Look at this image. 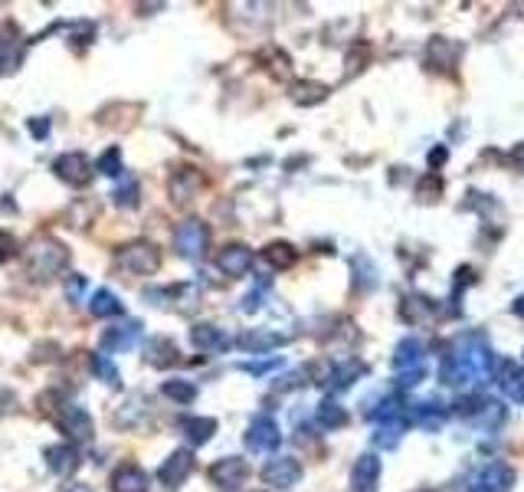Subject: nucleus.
<instances>
[{"instance_id": "obj_1", "label": "nucleus", "mask_w": 524, "mask_h": 492, "mask_svg": "<svg viewBox=\"0 0 524 492\" xmlns=\"http://www.w3.org/2000/svg\"><path fill=\"white\" fill-rule=\"evenodd\" d=\"M69 266V250L66 243H59L56 237H33L26 243V272H30L36 282H49L53 276L66 272Z\"/></svg>"}, {"instance_id": "obj_2", "label": "nucleus", "mask_w": 524, "mask_h": 492, "mask_svg": "<svg viewBox=\"0 0 524 492\" xmlns=\"http://www.w3.org/2000/svg\"><path fill=\"white\" fill-rule=\"evenodd\" d=\"M452 354L458 358L469 381H485V377L495 374V354H491L485 335H462L452 348Z\"/></svg>"}, {"instance_id": "obj_3", "label": "nucleus", "mask_w": 524, "mask_h": 492, "mask_svg": "<svg viewBox=\"0 0 524 492\" xmlns=\"http://www.w3.org/2000/svg\"><path fill=\"white\" fill-rule=\"evenodd\" d=\"M115 266L128 276H155L161 270V250L151 240H131L115 253Z\"/></svg>"}, {"instance_id": "obj_4", "label": "nucleus", "mask_w": 524, "mask_h": 492, "mask_svg": "<svg viewBox=\"0 0 524 492\" xmlns=\"http://www.w3.org/2000/svg\"><path fill=\"white\" fill-rule=\"evenodd\" d=\"M207 246H210V230H207L204 220H180L177 230H174V250H177L184 260H204L207 256Z\"/></svg>"}, {"instance_id": "obj_5", "label": "nucleus", "mask_w": 524, "mask_h": 492, "mask_svg": "<svg viewBox=\"0 0 524 492\" xmlns=\"http://www.w3.org/2000/svg\"><path fill=\"white\" fill-rule=\"evenodd\" d=\"M246 446L249 453H259V456H269L282 446V434H278V424L269 414H259V417L249 420V430H246Z\"/></svg>"}, {"instance_id": "obj_6", "label": "nucleus", "mask_w": 524, "mask_h": 492, "mask_svg": "<svg viewBox=\"0 0 524 492\" xmlns=\"http://www.w3.org/2000/svg\"><path fill=\"white\" fill-rule=\"evenodd\" d=\"M302 476H305V469L295 456H272L269 463L262 466V483L272 486V489H282V492L295 489V486L302 483Z\"/></svg>"}, {"instance_id": "obj_7", "label": "nucleus", "mask_w": 524, "mask_h": 492, "mask_svg": "<svg viewBox=\"0 0 524 492\" xmlns=\"http://www.w3.org/2000/svg\"><path fill=\"white\" fill-rule=\"evenodd\" d=\"M56 426L69 440H79V443H89L92 434H96L89 410L79 407V404H63V407L56 410Z\"/></svg>"}, {"instance_id": "obj_8", "label": "nucleus", "mask_w": 524, "mask_h": 492, "mask_svg": "<svg viewBox=\"0 0 524 492\" xmlns=\"http://www.w3.org/2000/svg\"><path fill=\"white\" fill-rule=\"evenodd\" d=\"M53 174H56L59 180H66L69 188H86L92 180V161L82 151H66V155H59L56 161H53Z\"/></svg>"}, {"instance_id": "obj_9", "label": "nucleus", "mask_w": 524, "mask_h": 492, "mask_svg": "<svg viewBox=\"0 0 524 492\" xmlns=\"http://www.w3.org/2000/svg\"><path fill=\"white\" fill-rule=\"evenodd\" d=\"M246 476H249V466H246L243 456H223L210 466V483L223 492L239 489L246 483Z\"/></svg>"}, {"instance_id": "obj_10", "label": "nucleus", "mask_w": 524, "mask_h": 492, "mask_svg": "<svg viewBox=\"0 0 524 492\" xmlns=\"http://www.w3.org/2000/svg\"><path fill=\"white\" fill-rule=\"evenodd\" d=\"M511 486H515V469L508 463H489L472 476L475 492H511Z\"/></svg>"}, {"instance_id": "obj_11", "label": "nucleus", "mask_w": 524, "mask_h": 492, "mask_svg": "<svg viewBox=\"0 0 524 492\" xmlns=\"http://www.w3.org/2000/svg\"><path fill=\"white\" fill-rule=\"evenodd\" d=\"M200 190H204V174L196 171V168H180V171H174L171 180H167V194H171V200L177 207L190 204Z\"/></svg>"}, {"instance_id": "obj_12", "label": "nucleus", "mask_w": 524, "mask_h": 492, "mask_svg": "<svg viewBox=\"0 0 524 492\" xmlns=\"http://www.w3.org/2000/svg\"><path fill=\"white\" fill-rule=\"evenodd\" d=\"M217 270L229 279H239L253 270V250L246 243H229L217 253Z\"/></svg>"}, {"instance_id": "obj_13", "label": "nucleus", "mask_w": 524, "mask_h": 492, "mask_svg": "<svg viewBox=\"0 0 524 492\" xmlns=\"http://www.w3.org/2000/svg\"><path fill=\"white\" fill-rule=\"evenodd\" d=\"M190 473H194V453L174 450L171 456L161 463V469H157V479H161L167 489H177V486H184V479H187Z\"/></svg>"}, {"instance_id": "obj_14", "label": "nucleus", "mask_w": 524, "mask_h": 492, "mask_svg": "<svg viewBox=\"0 0 524 492\" xmlns=\"http://www.w3.org/2000/svg\"><path fill=\"white\" fill-rule=\"evenodd\" d=\"M380 456L377 453H360L354 459V469H351V486L354 492H374L377 483H380Z\"/></svg>"}, {"instance_id": "obj_15", "label": "nucleus", "mask_w": 524, "mask_h": 492, "mask_svg": "<svg viewBox=\"0 0 524 492\" xmlns=\"http://www.w3.org/2000/svg\"><path fill=\"white\" fill-rule=\"evenodd\" d=\"M141 328H145V325H141L138 319L106 328V332H102V348H106V352H128L131 344H138Z\"/></svg>"}, {"instance_id": "obj_16", "label": "nucleus", "mask_w": 524, "mask_h": 492, "mask_svg": "<svg viewBox=\"0 0 524 492\" xmlns=\"http://www.w3.org/2000/svg\"><path fill=\"white\" fill-rule=\"evenodd\" d=\"M288 342V335L282 332H272V328H249L243 335L237 338V344L243 352H253V354H262V352H272V348H282Z\"/></svg>"}, {"instance_id": "obj_17", "label": "nucleus", "mask_w": 524, "mask_h": 492, "mask_svg": "<svg viewBox=\"0 0 524 492\" xmlns=\"http://www.w3.org/2000/svg\"><path fill=\"white\" fill-rule=\"evenodd\" d=\"M495 381L511 401L524 404V368H518L515 361H495Z\"/></svg>"}, {"instance_id": "obj_18", "label": "nucleus", "mask_w": 524, "mask_h": 492, "mask_svg": "<svg viewBox=\"0 0 524 492\" xmlns=\"http://www.w3.org/2000/svg\"><path fill=\"white\" fill-rule=\"evenodd\" d=\"M24 63V40L16 36L14 26L7 33H0V76H14Z\"/></svg>"}, {"instance_id": "obj_19", "label": "nucleus", "mask_w": 524, "mask_h": 492, "mask_svg": "<svg viewBox=\"0 0 524 492\" xmlns=\"http://www.w3.org/2000/svg\"><path fill=\"white\" fill-rule=\"evenodd\" d=\"M112 492H147V473L138 466V463H122V466L115 469L112 479H108Z\"/></svg>"}, {"instance_id": "obj_20", "label": "nucleus", "mask_w": 524, "mask_h": 492, "mask_svg": "<svg viewBox=\"0 0 524 492\" xmlns=\"http://www.w3.org/2000/svg\"><path fill=\"white\" fill-rule=\"evenodd\" d=\"M190 344H194L196 352H223V348H229V338L223 335V328L210 325V322H196L194 328H190Z\"/></svg>"}, {"instance_id": "obj_21", "label": "nucleus", "mask_w": 524, "mask_h": 492, "mask_svg": "<svg viewBox=\"0 0 524 492\" xmlns=\"http://www.w3.org/2000/svg\"><path fill=\"white\" fill-rule=\"evenodd\" d=\"M46 466L53 469V476L66 479V476H73L79 469V450L73 443H56V446L46 450Z\"/></svg>"}, {"instance_id": "obj_22", "label": "nucleus", "mask_w": 524, "mask_h": 492, "mask_svg": "<svg viewBox=\"0 0 524 492\" xmlns=\"http://www.w3.org/2000/svg\"><path fill=\"white\" fill-rule=\"evenodd\" d=\"M458 59V46H452V40L446 36H433L423 49V63L433 66V69H452Z\"/></svg>"}, {"instance_id": "obj_23", "label": "nucleus", "mask_w": 524, "mask_h": 492, "mask_svg": "<svg viewBox=\"0 0 524 492\" xmlns=\"http://www.w3.org/2000/svg\"><path fill=\"white\" fill-rule=\"evenodd\" d=\"M328 86L318 79H295L292 82V89H288V98H292L295 106H302V108H311V106H321L328 98Z\"/></svg>"}, {"instance_id": "obj_24", "label": "nucleus", "mask_w": 524, "mask_h": 492, "mask_svg": "<svg viewBox=\"0 0 524 492\" xmlns=\"http://www.w3.org/2000/svg\"><path fill=\"white\" fill-rule=\"evenodd\" d=\"M364 374H368V364H364V361H358V358L338 361L335 368L328 371V387H331V391H348V387Z\"/></svg>"}, {"instance_id": "obj_25", "label": "nucleus", "mask_w": 524, "mask_h": 492, "mask_svg": "<svg viewBox=\"0 0 524 492\" xmlns=\"http://www.w3.org/2000/svg\"><path fill=\"white\" fill-rule=\"evenodd\" d=\"M400 319L407 322V325H423V322H429L436 315V302L433 299H426V295H407V299H400Z\"/></svg>"}, {"instance_id": "obj_26", "label": "nucleus", "mask_w": 524, "mask_h": 492, "mask_svg": "<svg viewBox=\"0 0 524 492\" xmlns=\"http://www.w3.org/2000/svg\"><path fill=\"white\" fill-rule=\"evenodd\" d=\"M145 361L151 368H171V364L180 361L177 344H174L171 338H151V342L145 344Z\"/></svg>"}, {"instance_id": "obj_27", "label": "nucleus", "mask_w": 524, "mask_h": 492, "mask_svg": "<svg viewBox=\"0 0 524 492\" xmlns=\"http://www.w3.org/2000/svg\"><path fill=\"white\" fill-rule=\"evenodd\" d=\"M508 420V407L501 401H479V407L472 410V424L479 430H499L501 424Z\"/></svg>"}, {"instance_id": "obj_28", "label": "nucleus", "mask_w": 524, "mask_h": 492, "mask_svg": "<svg viewBox=\"0 0 524 492\" xmlns=\"http://www.w3.org/2000/svg\"><path fill=\"white\" fill-rule=\"evenodd\" d=\"M409 420H413L417 426H423V430H429V434H436V430L446 424V407H442V404H436V401L413 404V407H409Z\"/></svg>"}, {"instance_id": "obj_29", "label": "nucleus", "mask_w": 524, "mask_h": 492, "mask_svg": "<svg viewBox=\"0 0 524 492\" xmlns=\"http://www.w3.org/2000/svg\"><path fill=\"white\" fill-rule=\"evenodd\" d=\"M262 260L269 262L272 270H288L298 260V250L292 243H286V240H272V243L262 246Z\"/></svg>"}, {"instance_id": "obj_30", "label": "nucleus", "mask_w": 524, "mask_h": 492, "mask_svg": "<svg viewBox=\"0 0 524 492\" xmlns=\"http://www.w3.org/2000/svg\"><path fill=\"white\" fill-rule=\"evenodd\" d=\"M393 368L397 371H413V368H423V344L417 338H403L393 352Z\"/></svg>"}, {"instance_id": "obj_31", "label": "nucleus", "mask_w": 524, "mask_h": 492, "mask_svg": "<svg viewBox=\"0 0 524 492\" xmlns=\"http://www.w3.org/2000/svg\"><path fill=\"white\" fill-rule=\"evenodd\" d=\"M89 312L96 319H115V315H122L125 312V305L118 302V295H115L112 289H98V292H92V299H89Z\"/></svg>"}, {"instance_id": "obj_32", "label": "nucleus", "mask_w": 524, "mask_h": 492, "mask_svg": "<svg viewBox=\"0 0 524 492\" xmlns=\"http://www.w3.org/2000/svg\"><path fill=\"white\" fill-rule=\"evenodd\" d=\"M217 420L213 417H184L180 420V430H184V436H187L194 446H200V443H207L213 434H217Z\"/></svg>"}, {"instance_id": "obj_33", "label": "nucleus", "mask_w": 524, "mask_h": 492, "mask_svg": "<svg viewBox=\"0 0 524 492\" xmlns=\"http://www.w3.org/2000/svg\"><path fill=\"white\" fill-rule=\"evenodd\" d=\"M315 420H318L321 430H341V426H348V410L338 401H321L315 407Z\"/></svg>"}, {"instance_id": "obj_34", "label": "nucleus", "mask_w": 524, "mask_h": 492, "mask_svg": "<svg viewBox=\"0 0 524 492\" xmlns=\"http://www.w3.org/2000/svg\"><path fill=\"white\" fill-rule=\"evenodd\" d=\"M145 401H141V397H131V401H125L122 407L115 410V426H118V430H135V426L141 424V420H145Z\"/></svg>"}, {"instance_id": "obj_35", "label": "nucleus", "mask_w": 524, "mask_h": 492, "mask_svg": "<svg viewBox=\"0 0 524 492\" xmlns=\"http://www.w3.org/2000/svg\"><path fill=\"white\" fill-rule=\"evenodd\" d=\"M161 394L174 404H190L196 397V387L190 384V381H184V377H171V381L161 384Z\"/></svg>"}, {"instance_id": "obj_36", "label": "nucleus", "mask_w": 524, "mask_h": 492, "mask_svg": "<svg viewBox=\"0 0 524 492\" xmlns=\"http://www.w3.org/2000/svg\"><path fill=\"white\" fill-rule=\"evenodd\" d=\"M442 190H446V184H442V178L436 171H429L426 178H419L417 184V200L419 204H436L442 197Z\"/></svg>"}, {"instance_id": "obj_37", "label": "nucleus", "mask_w": 524, "mask_h": 492, "mask_svg": "<svg viewBox=\"0 0 524 492\" xmlns=\"http://www.w3.org/2000/svg\"><path fill=\"white\" fill-rule=\"evenodd\" d=\"M400 436H403V420H397V424H380L370 434V443H377L380 450H393V446H400Z\"/></svg>"}, {"instance_id": "obj_38", "label": "nucleus", "mask_w": 524, "mask_h": 492, "mask_svg": "<svg viewBox=\"0 0 524 492\" xmlns=\"http://www.w3.org/2000/svg\"><path fill=\"white\" fill-rule=\"evenodd\" d=\"M439 381L446 387H462L469 381V374L466 371H462V364H458V358L456 354H446V358H442V368H439Z\"/></svg>"}, {"instance_id": "obj_39", "label": "nucleus", "mask_w": 524, "mask_h": 492, "mask_svg": "<svg viewBox=\"0 0 524 492\" xmlns=\"http://www.w3.org/2000/svg\"><path fill=\"white\" fill-rule=\"evenodd\" d=\"M351 266H354V286H358L360 292H368V289L377 286V270L368 262V256H354Z\"/></svg>"}, {"instance_id": "obj_40", "label": "nucleus", "mask_w": 524, "mask_h": 492, "mask_svg": "<svg viewBox=\"0 0 524 492\" xmlns=\"http://www.w3.org/2000/svg\"><path fill=\"white\" fill-rule=\"evenodd\" d=\"M370 420H374L377 426H380V424H397V420H400V401H397V397H384V401L370 410Z\"/></svg>"}, {"instance_id": "obj_41", "label": "nucleus", "mask_w": 524, "mask_h": 492, "mask_svg": "<svg viewBox=\"0 0 524 492\" xmlns=\"http://www.w3.org/2000/svg\"><path fill=\"white\" fill-rule=\"evenodd\" d=\"M115 204L118 207H138V180L135 178H122V184L115 188Z\"/></svg>"}, {"instance_id": "obj_42", "label": "nucleus", "mask_w": 524, "mask_h": 492, "mask_svg": "<svg viewBox=\"0 0 524 492\" xmlns=\"http://www.w3.org/2000/svg\"><path fill=\"white\" fill-rule=\"evenodd\" d=\"M92 371H96L106 384H112V387H118L122 384V377H118V371H115V364L106 358V354H92Z\"/></svg>"}, {"instance_id": "obj_43", "label": "nucleus", "mask_w": 524, "mask_h": 492, "mask_svg": "<svg viewBox=\"0 0 524 492\" xmlns=\"http://www.w3.org/2000/svg\"><path fill=\"white\" fill-rule=\"evenodd\" d=\"M98 171L102 174H108V178H122V151H118V148H108L106 155L98 158V164H96Z\"/></svg>"}, {"instance_id": "obj_44", "label": "nucleus", "mask_w": 524, "mask_h": 492, "mask_svg": "<svg viewBox=\"0 0 524 492\" xmlns=\"http://www.w3.org/2000/svg\"><path fill=\"white\" fill-rule=\"evenodd\" d=\"M423 374H426V368H413V371H397V387H417L419 381H423Z\"/></svg>"}, {"instance_id": "obj_45", "label": "nucleus", "mask_w": 524, "mask_h": 492, "mask_svg": "<svg viewBox=\"0 0 524 492\" xmlns=\"http://www.w3.org/2000/svg\"><path fill=\"white\" fill-rule=\"evenodd\" d=\"M16 250H20V246H16V240L10 237L7 230H0V262L14 260V256H16Z\"/></svg>"}, {"instance_id": "obj_46", "label": "nucleus", "mask_w": 524, "mask_h": 492, "mask_svg": "<svg viewBox=\"0 0 524 492\" xmlns=\"http://www.w3.org/2000/svg\"><path fill=\"white\" fill-rule=\"evenodd\" d=\"M243 371H249V374H266V371L272 368H282V358H272V361H256V364H239Z\"/></svg>"}, {"instance_id": "obj_47", "label": "nucleus", "mask_w": 524, "mask_h": 492, "mask_svg": "<svg viewBox=\"0 0 524 492\" xmlns=\"http://www.w3.org/2000/svg\"><path fill=\"white\" fill-rule=\"evenodd\" d=\"M82 289H86V276H73V279H69V286H66V295H69V302H76V299H79Z\"/></svg>"}, {"instance_id": "obj_48", "label": "nucleus", "mask_w": 524, "mask_h": 492, "mask_svg": "<svg viewBox=\"0 0 524 492\" xmlns=\"http://www.w3.org/2000/svg\"><path fill=\"white\" fill-rule=\"evenodd\" d=\"M508 161H511V168H515L518 174H524V141L515 148V151H511V158H508Z\"/></svg>"}, {"instance_id": "obj_49", "label": "nucleus", "mask_w": 524, "mask_h": 492, "mask_svg": "<svg viewBox=\"0 0 524 492\" xmlns=\"http://www.w3.org/2000/svg\"><path fill=\"white\" fill-rule=\"evenodd\" d=\"M429 161H433V168H439V164L446 161V148H436L433 155H429Z\"/></svg>"}, {"instance_id": "obj_50", "label": "nucleus", "mask_w": 524, "mask_h": 492, "mask_svg": "<svg viewBox=\"0 0 524 492\" xmlns=\"http://www.w3.org/2000/svg\"><path fill=\"white\" fill-rule=\"evenodd\" d=\"M30 128H33V135H36V138H43V135H46V122H33Z\"/></svg>"}, {"instance_id": "obj_51", "label": "nucleus", "mask_w": 524, "mask_h": 492, "mask_svg": "<svg viewBox=\"0 0 524 492\" xmlns=\"http://www.w3.org/2000/svg\"><path fill=\"white\" fill-rule=\"evenodd\" d=\"M515 315H521V319H524V295H518V299H515Z\"/></svg>"}, {"instance_id": "obj_52", "label": "nucleus", "mask_w": 524, "mask_h": 492, "mask_svg": "<svg viewBox=\"0 0 524 492\" xmlns=\"http://www.w3.org/2000/svg\"><path fill=\"white\" fill-rule=\"evenodd\" d=\"M69 492H92V489H89V486H73Z\"/></svg>"}]
</instances>
